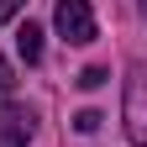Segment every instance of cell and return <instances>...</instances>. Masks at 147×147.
Instances as JSON below:
<instances>
[{
	"instance_id": "cell-9",
	"label": "cell",
	"mask_w": 147,
	"mask_h": 147,
	"mask_svg": "<svg viewBox=\"0 0 147 147\" xmlns=\"http://www.w3.org/2000/svg\"><path fill=\"white\" fill-rule=\"evenodd\" d=\"M142 16H147V0H142Z\"/></svg>"
},
{
	"instance_id": "cell-1",
	"label": "cell",
	"mask_w": 147,
	"mask_h": 147,
	"mask_svg": "<svg viewBox=\"0 0 147 147\" xmlns=\"http://www.w3.org/2000/svg\"><path fill=\"white\" fill-rule=\"evenodd\" d=\"M126 137H131V147H147V68L131 63V74H126Z\"/></svg>"
},
{
	"instance_id": "cell-4",
	"label": "cell",
	"mask_w": 147,
	"mask_h": 147,
	"mask_svg": "<svg viewBox=\"0 0 147 147\" xmlns=\"http://www.w3.org/2000/svg\"><path fill=\"white\" fill-rule=\"evenodd\" d=\"M16 53H21V58L26 63H37V58H42V26H21V32H16Z\"/></svg>"
},
{
	"instance_id": "cell-5",
	"label": "cell",
	"mask_w": 147,
	"mask_h": 147,
	"mask_svg": "<svg viewBox=\"0 0 147 147\" xmlns=\"http://www.w3.org/2000/svg\"><path fill=\"white\" fill-rule=\"evenodd\" d=\"M105 116H100V110H79V116H74V126H79V131L89 137V131H95V126H100Z\"/></svg>"
},
{
	"instance_id": "cell-6",
	"label": "cell",
	"mask_w": 147,
	"mask_h": 147,
	"mask_svg": "<svg viewBox=\"0 0 147 147\" xmlns=\"http://www.w3.org/2000/svg\"><path fill=\"white\" fill-rule=\"evenodd\" d=\"M11 89H16V74H11L5 58H0V100H11Z\"/></svg>"
},
{
	"instance_id": "cell-2",
	"label": "cell",
	"mask_w": 147,
	"mask_h": 147,
	"mask_svg": "<svg viewBox=\"0 0 147 147\" xmlns=\"http://www.w3.org/2000/svg\"><path fill=\"white\" fill-rule=\"evenodd\" d=\"M53 26H58V37H63V42H74V47L95 42V11H89V0H58Z\"/></svg>"
},
{
	"instance_id": "cell-3",
	"label": "cell",
	"mask_w": 147,
	"mask_h": 147,
	"mask_svg": "<svg viewBox=\"0 0 147 147\" xmlns=\"http://www.w3.org/2000/svg\"><path fill=\"white\" fill-rule=\"evenodd\" d=\"M26 142H32V116L5 110L0 116V147H26Z\"/></svg>"
},
{
	"instance_id": "cell-8",
	"label": "cell",
	"mask_w": 147,
	"mask_h": 147,
	"mask_svg": "<svg viewBox=\"0 0 147 147\" xmlns=\"http://www.w3.org/2000/svg\"><path fill=\"white\" fill-rule=\"evenodd\" d=\"M21 5H26V0H0V26H5V21H11V16L21 11Z\"/></svg>"
},
{
	"instance_id": "cell-7",
	"label": "cell",
	"mask_w": 147,
	"mask_h": 147,
	"mask_svg": "<svg viewBox=\"0 0 147 147\" xmlns=\"http://www.w3.org/2000/svg\"><path fill=\"white\" fill-rule=\"evenodd\" d=\"M100 84H105V68H84L79 74V89H100Z\"/></svg>"
}]
</instances>
